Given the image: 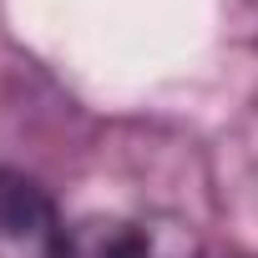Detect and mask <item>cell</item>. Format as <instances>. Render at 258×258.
Listing matches in <instances>:
<instances>
[{
    "mask_svg": "<svg viewBox=\"0 0 258 258\" xmlns=\"http://www.w3.org/2000/svg\"><path fill=\"white\" fill-rule=\"evenodd\" d=\"M66 258H203V243L172 213H96L71 228Z\"/></svg>",
    "mask_w": 258,
    "mask_h": 258,
    "instance_id": "cell-1",
    "label": "cell"
},
{
    "mask_svg": "<svg viewBox=\"0 0 258 258\" xmlns=\"http://www.w3.org/2000/svg\"><path fill=\"white\" fill-rule=\"evenodd\" d=\"M0 258H66L51 198L16 172H0Z\"/></svg>",
    "mask_w": 258,
    "mask_h": 258,
    "instance_id": "cell-2",
    "label": "cell"
}]
</instances>
